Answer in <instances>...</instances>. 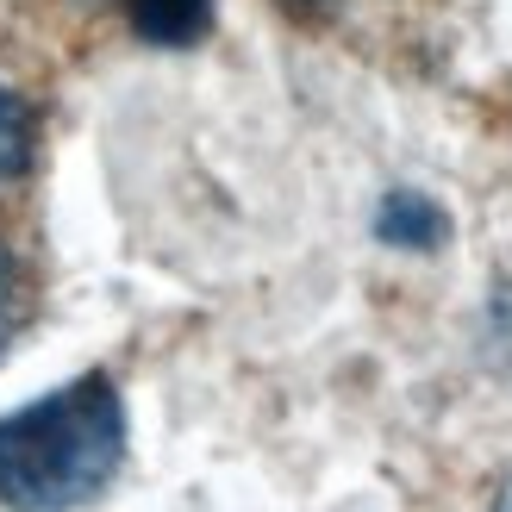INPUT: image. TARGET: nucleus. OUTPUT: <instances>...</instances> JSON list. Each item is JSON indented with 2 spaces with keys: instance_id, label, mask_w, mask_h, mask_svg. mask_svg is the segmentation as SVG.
I'll return each instance as SVG.
<instances>
[{
  "instance_id": "1",
  "label": "nucleus",
  "mask_w": 512,
  "mask_h": 512,
  "mask_svg": "<svg viewBox=\"0 0 512 512\" xmlns=\"http://www.w3.org/2000/svg\"><path fill=\"white\" fill-rule=\"evenodd\" d=\"M125 469V400L113 375H75L0 419V506L75 512Z\"/></svg>"
},
{
  "instance_id": "2",
  "label": "nucleus",
  "mask_w": 512,
  "mask_h": 512,
  "mask_svg": "<svg viewBox=\"0 0 512 512\" xmlns=\"http://www.w3.org/2000/svg\"><path fill=\"white\" fill-rule=\"evenodd\" d=\"M375 238L388 250H444L450 244V213L419 188H388L375 207Z\"/></svg>"
},
{
  "instance_id": "3",
  "label": "nucleus",
  "mask_w": 512,
  "mask_h": 512,
  "mask_svg": "<svg viewBox=\"0 0 512 512\" xmlns=\"http://www.w3.org/2000/svg\"><path fill=\"white\" fill-rule=\"evenodd\" d=\"M125 19L144 44L188 50L213 32V0H125Z\"/></svg>"
},
{
  "instance_id": "4",
  "label": "nucleus",
  "mask_w": 512,
  "mask_h": 512,
  "mask_svg": "<svg viewBox=\"0 0 512 512\" xmlns=\"http://www.w3.org/2000/svg\"><path fill=\"white\" fill-rule=\"evenodd\" d=\"M32 138H38L32 107L13 88H0V182H19L32 169Z\"/></svg>"
},
{
  "instance_id": "5",
  "label": "nucleus",
  "mask_w": 512,
  "mask_h": 512,
  "mask_svg": "<svg viewBox=\"0 0 512 512\" xmlns=\"http://www.w3.org/2000/svg\"><path fill=\"white\" fill-rule=\"evenodd\" d=\"M7 306H13V263H7V250H0V325H7Z\"/></svg>"
},
{
  "instance_id": "6",
  "label": "nucleus",
  "mask_w": 512,
  "mask_h": 512,
  "mask_svg": "<svg viewBox=\"0 0 512 512\" xmlns=\"http://www.w3.org/2000/svg\"><path fill=\"white\" fill-rule=\"evenodd\" d=\"M494 512H512V469H506V481H500V494H494Z\"/></svg>"
},
{
  "instance_id": "7",
  "label": "nucleus",
  "mask_w": 512,
  "mask_h": 512,
  "mask_svg": "<svg viewBox=\"0 0 512 512\" xmlns=\"http://www.w3.org/2000/svg\"><path fill=\"white\" fill-rule=\"evenodd\" d=\"M0 356H7V325H0Z\"/></svg>"
}]
</instances>
